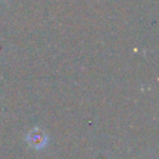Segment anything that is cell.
Listing matches in <instances>:
<instances>
[{
	"label": "cell",
	"mask_w": 159,
	"mask_h": 159,
	"mask_svg": "<svg viewBox=\"0 0 159 159\" xmlns=\"http://www.w3.org/2000/svg\"><path fill=\"white\" fill-rule=\"evenodd\" d=\"M47 140H48V137L47 134L40 129V128H32L29 134H27V143L32 147V148H36V149H40V148H43L46 144H47Z\"/></svg>",
	"instance_id": "obj_1"
}]
</instances>
